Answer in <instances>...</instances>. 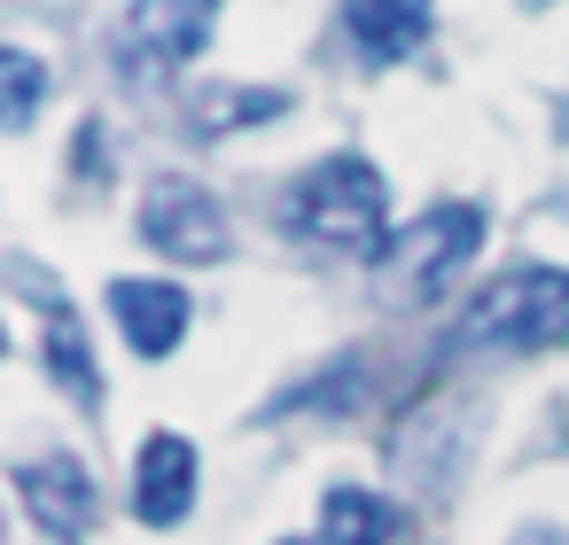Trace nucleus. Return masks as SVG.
Segmentation results:
<instances>
[{
  "instance_id": "obj_16",
  "label": "nucleus",
  "mask_w": 569,
  "mask_h": 545,
  "mask_svg": "<svg viewBox=\"0 0 569 545\" xmlns=\"http://www.w3.org/2000/svg\"><path fill=\"white\" fill-rule=\"evenodd\" d=\"M530 9H546V0H530Z\"/></svg>"
},
{
  "instance_id": "obj_10",
  "label": "nucleus",
  "mask_w": 569,
  "mask_h": 545,
  "mask_svg": "<svg viewBox=\"0 0 569 545\" xmlns=\"http://www.w3.org/2000/svg\"><path fill=\"white\" fill-rule=\"evenodd\" d=\"M320 545H406V514L367 483H336L320 506Z\"/></svg>"
},
{
  "instance_id": "obj_9",
  "label": "nucleus",
  "mask_w": 569,
  "mask_h": 545,
  "mask_svg": "<svg viewBox=\"0 0 569 545\" xmlns=\"http://www.w3.org/2000/svg\"><path fill=\"white\" fill-rule=\"evenodd\" d=\"M110 312H118V327H126V343L141 359H164L188 335V289H172V281L126 273V281H110Z\"/></svg>"
},
{
  "instance_id": "obj_13",
  "label": "nucleus",
  "mask_w": 569,
  "mask_h": 545,
  "mask_svg": "<svg viewBox=\"0 0 569 545\" xmlns=\"http://www.w3.org/2000/svg\"><path fill=\"white\" fill-rule=\"evenodd\" d=\"M0 79H9V133H24L40 118V102H48V71L32 63V48H9L0 55Z\"/></svg>"
},
{
  "instance_id": "obj_5",
  "label": "nucleus",
  "mask_w": 569,
  "mask_h": 545,
  "mask_svg": "<svg viewBox=\"0 0 569 545\" xmlns=\"http://www.w3.org/2000/svg\"><path fill=\"white\" fill-rule=\"evenodd\" d=\"M141 242H149L157 258H172V265H219V258L234 250L227 211H219L203 188H188V180H157V188L141 195Z\"/></svg>"
},
{
  "instance_id": "obj_2",
  "label": "nucleus",
  "mask_w": 569,
  "mask_h": 545,
  "mask_svg": "<svg viewBox=\"0 0 569 545\" xmlns=\"http://www.w3.org/2000/svg\"><path fill=\"white\" fill-rule=\"evenodd\" d=\"M569 335V273L561 265H515L452 320V351H546Z\"/></svg>"
},
{
  "instance_id": "obj_6",
  "label": "nucleus",
  "mask_w": 569,
  "mask_h": 545,
  "mask_svg": "<svg viewBox=\"0 0 569 545\" xmlns=\"http://www.w3.org/2000/svg\"><path fill=\"white\" fill-rule=\"evenodd\" d=\"M17 498H24V514L48 529V537H87L94 529V514H102V498H94V475L79 467V460H24L17 467Z\"/></svg>"
},
{
  "instance_id": "obj_14",
  "label": "nucleus",
  "mask_w": 569,
  "mask_h": 545,
  "mask_svg": "<svg viewBox=\"0 0 569 545\" xmlns=\"http://www.w3.org/2000/svg\"><path fill=\"white\" fill-rule=\"evenodd\" d=\"M507 545H569V537H561V529H515Z\"/></svg>"
},
{
  "instance_id": "obj_7",
  "label": "nucleus",
  "mask_w": 569,
  "mask_h": 545,
  "mask_svg": "<svg viewBox=\"0 0 569 545\" xmlns=\"http://www.w3.org/2000/svg\"><path fill=\"white\" fill-rule=\"evenodd\" d=\"M188 506H196V444L157 428L133 460V514L149 529H172V522H188Z\"/></svg>"
},
{
  "instance_id": "obj_4",
  "label": "nucleus",
  "mask_w": 569,
  "mask_h": 545,
  "mask_svg": "<svg viewBox=\"0 0 569 545\" xmlns=\"http://www.w3.org/2000/svg\"><path fill=\"white\" fill-rule=\"evenodd\" d=\"M219 0H126V17L110 24V63L133 87H164L180 63L211 48Z\"/></svg>"
},
{
  "instance_id": "obj_8",
  "label": "nucleus",
  "mask_w": 569,
  "mask_h": 545,
  "mask_svg": "<svg viewBox=\"0 0 569 545\" xmlns=\"http://www.w3.org/2000/svg\"><path fill=\"white\" fill-rule=\"evenodd\" d=\"M343 32H351V48L375 71L382 63H406L437 32V0H343Z\"/></svg>"
},
{
  "instance_id": "obj_11",
  "label": "nucleus",
  "mask_w": 569,
  "mask_h": 545,
  "mask_svg": "<svg viewBox=\"0 0 569 545\" xmlns=\"http://www.w3.org/2000/svg\"><path fill=\"white\" fill-rule=\"evenodd\" d=\"M48 366H56V382L71 390V405H102V374H94V359H87V335L71 327V312L56 320V335H48Z\"/></svg>"
},
{
  "instance_id": "obj_3",
  "label": "nucleus",
  "mask_w": 569,
  "mask_h": 545,
  "mask_svg": "<svg viewBox=\"0 0 569 545\" xmlns=\"http://www.w3.org/2000/svg\"><path fill=\"white\" fill-rule=\"evenodd\" d=\"M476 250H483V211L476 203H429L413 226H398L390 234V250H382V289H390V304H429V296H445L468 265H476Z\"/></svg>"
},
{
  "instance_id": "obj_15",
  "label": "nucleus",
  "mask_w": 569,
  "mask_h": 545,
  "mask_svg": "<svg viewBox=\"0 0 569 545\" xmlns=\"http://www.w3.org/2000/svg\"><path fill=\"white\" fill-rule=\"evenodd\" d=\"M289 545H312V537H289Z\"/></svg>"
},
{
  "instance_id": "obj_12",
  "label": "nucleus",
  "mask_w": 569,
  "mask_h": 545,
  "mask_svg": "<svg viewBox=\"0 0 569 545\" xmlns=\"http://www.w3.org/2000/svg\"><path fill=\"white\" fill-rule=\"evenodd\" d=\"M289 110V94H273V87H227V94H211L203 110H196V125L203 133H227V125H266V118H281Z\"/></svg>"
},
{
  "instance_id": "obj_1",
  "label": "nucleus",
  "mask_w": 569,
  "mask_h": 545,
  "mask_svg": "<svg viewBox=\"0 0 569 545\" xmlns=\"http://www.w3.org/2000/svg\"><path fill=\"white\" fill-rule=\"evenodd\" d=\"M281 226L328 258H382L390 250V188L367 157H328L312 172L289 180L281 195Z\"/></svg>"
}]
</instances>
